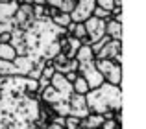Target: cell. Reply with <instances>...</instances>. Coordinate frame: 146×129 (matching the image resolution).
<instances>
[{"label": "cell", "mask_w": 146, "mask_h": 129, "mask_svg": "<svg viewBox=\"0 0 146 129\" xmlns=\"http://www.w3.org/2000/svg\"><path fill=\"white\" fill-rule=\"evenodd\" d=\"M85 101L89 113H94V115L104 116L109 111H122V89L104 81L98 89H93L85 94Z\"/></svg>", "instance_id": "obj_1"}, {"label": "cell", "mask_w": 146, "mask_h": 129, "mask_svg": "<svg viewBox=\"0 0 146 129\" xmlns=\"http://www.w3.org/2000/svg\"><path fill=\"white\" fill-rule=\"evenodd\" d=\"M98 72L102 74L104 81L109 83V85H117L120 87L122 83V64L117 61H111V59H94Z\"/></svg>", "instance_id": "obj_2"}, {"label": "cell", "mask_w": 146, "mask_h": 129, "mask_svg": "<svg viewBox=\"0 0 146 129\" xmlns=\"http://www.w3.org/2000/svg\"><path fill=\"white\" fill-rule=\"evenodd\" d=\"M78 76H82L83 79L87 81V85H89V89H98L100 85L104 83V78L102 74L98 72L96 64H94V61H89V63H78Z\"/></svg>", "instance_id": "obj_3"}, {"label": "cell", "mask_w": 146, "mask_h": 129, "mask_svg": "<svg viewBox=\"0 0 146 129\" xmlns=\"http://www.w3.org/2000/svg\"><path fill=\"white\" fill-rule=\"evenodd\" d=\"M94 7H96V0H76V6L70 13V20L85 22L89 17H93Z\"/></svg>", "instance_id": "obj_4"}, {"label": "cell", "mask_w": 146, "mask_h": 129, "mask_svg": "<svg viewBox=\"0 0 146 129\" xmlns=\"http://www.w3.org/2000/svg\"><path fill=\"white\" fill-rule=\"evenodd\" d=\"M94 59H111L122 64V41H113L109 39L106 43V46L96 54Z\"/></svg>", "instance_id": "obj_5"}, {"label": "cell", "mask_w": 146, "mask_h": 129, "mask_svg": "<svg viewBox=\"0 0 146 129\" xmlns=\"http://www.w3.org/2000/svg\"><path fill=\"white\" fill-rule=\"evenodd\" d=\"M83 26H85V33H87V37H89L91 44L100 41L106 35V20H100L96 17H89L83 22Z\"/></svg>", "instance_id": "obj_6"}, {"label": "cell", "mask_w": 146, "mask_h": 129, "mask_svg": "<svg viewBox=\"0 0 146 129\" xmlns=\"http://www.w3.org/2000/svg\"><path fill=\"white\" fill-rule=\"evenodd\" d=\"M68 109H70V116H76V118L83 120L85 116H89V109H87V101L85 96H80V94H70L68 98Z\"/></svg>", "instance_id": "obj_7"}, {"label": "cell", "mask_w": 146, "mask_h": 129, "mask_svg": "<svg viewBox=\"0 0 146 129\" xmlns=\"http://www.w3.org/2000/svg\"><path fill=\"white\" fill-rule=\"evenodd\" d=\"M50 87L52 89H56L57 92L61 94V96L65 98V100H68L72 94V85L65 79L63 74H59V72H54V76L50 78Z\"/></svg>", "instance_id": "obj_8"}, {"label": "cell", "mask_w": 146, "mask_h": 129, "mask_svg": "<svg viewBox=\"0 0 146 129\" xmlns=\"http://www.w3.org/2000/svg\"><path fill=\"white\" fill-rule=\"evenodd\" d=\"M41 57H35V55H17V57L13 59V64L15 68H17L19 76H22V78H26V76L30 74V70L33 68V64L39 61Z\"/></svg>", "instance_id": "obj_9"}, {"label": "cell", "mask_w": 146, "mask_h": 129, "mask_svg": "<svg viewBox=\"0 0 146 129\" xmlns=\"http://www.w3.org/2000/svg\"><path fill=\"white\" fill-rule=\"evenodd\" d=\"M17 9H19V2H13V0L0 2V24L13 22V15Z\"/></svg>", "instance_id": "obj_10"}, {"label": "cell", "mask_w": 146, "mask_h": 129, "mask_svg": "<svg viewBox=\"0 0 146 129\" xmlns=\"http://www.w3.org/2000/svg\"><path fill=\"white\" fill-rule=\"evenodd\" d=\"M104 116L102 115H94L91 113L89 116H85L83 120H80V129H100V126L104 124Z\"/></svg>", "instance_id": "obj_11"}, {"label": "cell", "mask_w": 146, "mask_h": 129, "mask_svg": "<svg viewBox=\"0 0 146 129\" xmlns=\"http://www.w3.org/2000/svg\"><path fill=\"white\" fill-rule=\"evenodd\" d=\"M106 35L113 41H122V24L115 22L113 18L106 22Z\"/></svg>", "instance_id": "obj_12"}, {"label": "cell", "mask_w": 146, "mask_h": 129, "mask_svg": "<svg viewBox=\"0 0 146 129\" xmlns=\"http://www.w3.org/2000/svg\"><path fill=\"white\" fill-rule=\"evenodd\" d=\"M74 59L78 63H89V61H94V54L91 50V46H80V50L76 52Z\"/></svg>", "instance_id": "obj_13"}, {"label": "cell", "mask_w": 146, "mask_h": 129, "mask_svg": "<svg viewBox=\"0 0 146 129\" xmlns=\"http://www.w3.org/2000/svg\"><path fill=\"white\" fill-rule=\"evenodd\" d=\"M17 57V52L13 50L9 43H0V61H13Z\"/></svg>", "instance_id": "obj_14"}, {"label": "cell", "mask_w": 146, "mask_h": 129, "mask_svg": "<svg viewBox=\"0 0 146 129\" xmlns=\"http://www.w3.org/2000/svg\"><path fill=\"white\" fill-rule=\"evenodd\" d=\"M89 90L91 89H89V85H87V81L82 78V76H78V78H76V81L72 83V92H74V94H80V96H85Z\"/></svg>", "instance_id": "obj_15"}, {"label": "cell", "mask_w": 146, "mask_h": 129, "mask_svg": "<svg viewBox=\"0 0 146 129\" xmlns=\"http://www.w3.org/2000/svg\"><path fill=\"white\" fill-rule=\"evenodd\" d=\"M0 76L2 78H11V76H19L17 68L13 61H0Z\"/></svg>", "instance_id": "obj_16"}, {"label": "cell", "mask_w": 146, "mask_h": 129, "mask_svg": "<svg viewBox=\"0 0 146 129\" xmlns=\"http://www.w3.org/2000/svg\"><path fill=\"white\" fill-rule=\"evenodd\" d=\"M50 22L56 24V26H59V28H67L72 20H70V15H68V13H61V11H59V15H56Z\"/></svg>", "instance_id": "obj_17"}, {"label": "cell", "mask_w": 146, "mask_h": 129, "mask_svg": "<svg viewBox=\"0 0 146 129\" xmlns=\"http://www.w3.org/2000/svg\"><path fill=\"white\" fill-rule=\"evenodd\" d=\"M93 17H96V18H100V20H111V13L107 9H104V7H94V11H93Z\"/></svg>", "instance_id": "obj_18"}, {"label": "cell", "mask_w": 146, "mask_h": 129, "mask_svg": "<svg viewBox=\"0 0 146 129\" xmlns=\"http://www.w3.org/2000/svg\"><path fill=\"white\" fill-rule=\"evenodd\" d=\"M65 129H80V118L76 116H65Z\"/></svg>", "instance_id": "obj_19"}, {"label": "cell", "mask_w": 146, "mask_h": 129, "mask_svg": "<svg viewBox=\"0 0 146 129\" xmlns=\"http://www.w3.org/2000/svg\"><path fill=\"white\" fill-rule=\"evenodd\" d=\"M70 37H76V39H83V37H87L83 22H76V28H74V32H72V35H70Z\"/></svg>", "instance_id": "obj_20"}, {"label": "cell", "mask_w": 146, "mask_h": 129, "mask_svg": "<svg viewBox=\"0 0 146 129\" xmlns=\"http://www.w3.org/2000/svg\"><path fill=\"white\" fill-rule=\"evenodd\" d=\"M74 6H76V0H63V4L59 6V11L61 13H68L70 15L72 9H74Z\"/></svg>", "instance_id": "obj_21"}, {"label": "cell", "mask_w": 146, "mask_h": 129, "mask_svg": "<svg viewBox=\"0 0 146 129\" xmlns=\"http://www.w3.org/2000/svg\"><path fill=\"white\" fill-rule=\"evenodd\" d=\"M100 129H120V124L115 118H109V120H104V124L100 126Z\"/></svg>", "instance_id": "obj_22"}, {"label": "cell", "mask_w": 146, "mask_h": 129, "mask_svg": "<svg viewBox=\"0 0 146 129\" xmlns=\"http://www.w3.org/2000/svg\"><path fill=\"white\" fill-rule=\"evenodd\" d=\"M63 76H65V79L72 85V83L76 81V78H78V72H67V74H63Z\"/></svg>", "instance_id": "obj_23"}, {"label": "cell", "mask_w": 146, "mask_h": 129, "mask_svg": "<svg viewBox=\"0 0 146 129\" xmlns=\"http://www.w3.org/2000/svg\"><path fill=\"white\" fill-rule=\"evenodd\" d=\"M46 2V6H52V7H57L59 9V6L63 4V0H44Z\"/></svg>", "instance_id": "obj_24"}, {"label": "cell", "mask_w": 146, "mask_h": 129, "mask_svg": "<svg viewBox=\"0 0 146 129\" xmlns=\"http://www.w3.org/2000/svg\"><path fill=\"white\" fill-rule=\"evenodd\" d=\"M9 41H11V32L9 33H2V35H0V43H9Z\"/></svg>", "instance_id": "obj_25"}, {"label": "cell", "mask_w": 146, "mask_h": 129, "mask_svg": "<svg viewBox=\"0 0 146 129\" xmlns=\"http://www.w3.org/2000/svg\"><path fill=\"white\" fill-rule=\"evenodd\" d=\"M0 2H7V0H0Z\"/></svg>", "instance_id": "obj_26"}]
</instances>
